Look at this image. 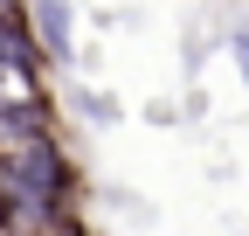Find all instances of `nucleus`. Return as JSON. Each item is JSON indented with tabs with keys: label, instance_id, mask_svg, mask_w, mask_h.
<instances>
[{
	"label": "nucleus",
	"instance_id": "3",
	"mask_svg": "<svg viewBox=\"0 0 249 236\" xmlns=\"http://www.w3.org/2000/svg\"><path fill=\"white\" fill-rule=\"evenodd\" d=\"M229 49H235V70H242V83H249V35H229Z\"/></svg>",
	"mask_w": 249,
	"mask_h": 236
},
{
	"label": "nucleus",
	"instance_id": "2",
	"mask_svg": "<svg viewBox=\"0 0 249 236\" xmlns=\"http://www.w3.org/2000/svg\"><path fill=\"white\" fill-rule=\"evenodd\" d=\"M21 21H35V49L42 56H70V0H28Z\"/></svg>",
	"mask_w": 249,
	"mask_h": 236
},
{
	"label": "nucleus",
	"instance_id": "4",
	"mask_svg": "<svg viewBox=\"0 0 249 236\" xmlns=\"http://www.w3.org/2000/svg\"><path fill=\"white\" fill-rule=\"evenodd\" d=\"M0 236H7V209H0Z\"/></svg>",
	"mask_w": 249,
	"mask_h": 236
},
{
	"label": "nucleus",
	"instance_id": "1",
	"mask_svg": "<svg viewBox=\"0 0 249 236\" xmlns=\"http://www.w3.org/2000/svg\"><path fill=\"white\" fill-rule=\"evenodd\" d=\"M62 201H70V160H62L55 132L0 153V209H7V222H21L28 236L62 229Z\"/></svg>",
	"mask_w": 249,
	"mask_h": 236
}]
</instances>
